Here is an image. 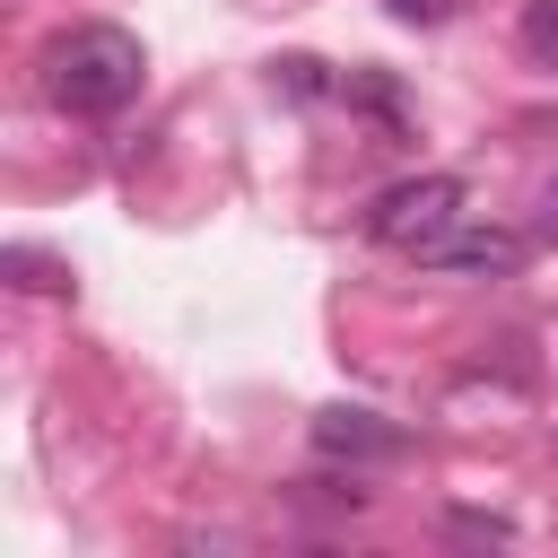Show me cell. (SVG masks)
<instances>
[{
	"label": "cell",
	"instance_id": "6da1fadb",
	"mask_svg": "<svg viewBox=\"0 0 558 558\" xmlns=\"http://www.w3.org/2000/svg\"><path fill=\"white\" fill-rule=\"evenodd\" d=\"M140 78H148L140 35H122L105 17H87V26L44 44V96L61 113H78V122H113L122 105H140Z\"/></svg>",
	"mask_w": 558,
	"mask_h": 558
},
{
	"label": "cell",
	"instance_id": "7a4b0ae2",
	"mask_svg": "<svg viewBox=\"0 0 558 558\" xmlns=\"http://www.w3.org/2000/svg\"><path fill=\"white\" fill-rule=\"evenodd\" d=\"M453 227H462V174H401L366 201V235L384 253H410V262Z\"/></svg>",
	"mask_w": 558,
	"mask_h": 558
},
{
	"label": "cell",
	"instance_id": "3957f363",
	"mask_svg": "<svg viewBox=\"0 0 558 558\" xmlns=\"http://www.w3.org/2000/svg\"><path fill=\"white\" fill-rule=\"evenodd\" d=\"M427 270H462V279H514L523 270V235L514 227H453L418 253Z\"/></svg>",
	"mask_w": 558,
	"mask_h": 558
},
{
	"label": "cell",
	"instance_id": "277c9868",
	"mask_svg": "<svg viewBox=\"0 0 558 558\" xmlns=\"http://www.w3.org/2000/svg\"><path fill=\"white\" fill-rule=\"evenodd\" d=\"M314 453H323V462H401L410 436L384 427L375 410H323V418H314Z\"/></svg>",
	"mask_w": 558,
	"mask_h": 558
},
{
	"label": "cell",
	"instance_id": "5b68a950",
	"mask_svg": "<svg viewBox=\"0 0 558 558\" xmlns=\"http://www.w3.org/2000/svg\"><path fill=\"white\" fill-rule=\"evenodd\" d=\"M0 270H9V288H26V296H70V262H61V253L9 244V253H0Z\"/></svg>",
	"mask_w": 558,
	"mask_h": 558
},
{
	"label": "cell",
	"instance_id": "8992f818",
	"mask_svg": "<svg viewBox=\"0 0 558 558\" xmlns=\"http://www.w3.org/2000/svg\"><path fill=\"white\" fill-rule=\"evenodd\" d=\"M514 44H523V61L558 70V0H523V17H514Z\"/></svg>",
	"mask_w": 558,
	"mask_h": 558
},
{
	"label": "cell",
	"instance_id": "52a82bcc",
	"mask_svg": "<svg viewBox=\"0 0 558 558\" xmlns=\"http://www.w3.org/2000/svg\"><path fill=\"white\" fill-rule=\"evenodd\" d=\"M340 96H349L357 113H375L384 131H401V96H392V87H384L375 70H349V78H340Z\"/></svg>",
	"mask_w": 558,
	"mask_h": 558
},
{
	"label": "cell",
	"instance_id": "ba28073f",
	"mask_svg": "<svg viewBox=\"0 0 558 558\" xmlns=\"http://www.w3.org/2000/svg\"><path fill=\"white\" fill-rule=\"evenodd\" d=\"M270 78H279L288 96H331V78H323V61H305V52H296V61H270Z\"/></svg>",
	"mask_w": 558,
	"mask_h": 558
},
{
	"label": "cell",
	"instance_id": "9c48e42d",
	"mask_svg": "<svg viewBox=\"0 0 558 558\" xmlns=\"http://www.w3.org/2000/svg\"><path fill=\"white\" fill-rule=\"evenodd\" d=\"M384 9H392L401 26H445V9H453V0H384Z\"/></svg>",
	"mask_w": 558,
	"mask_h": 558
},
{
	"label": "cell",
	"instance_id": "30bf717a",
	"mask_svg": "<svg viewBox=\"0 0 558 558\" xmlns=\"http://www.w3.org/2000/svg\"><path fill=\"white\" fill-rule=\"evenodd\" d=\"M541 235H549V244H558V183H549V192H541Z\"/></svg>",
	"mask_w": 558,
	"mask_h": 558
}]
</instances>
